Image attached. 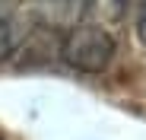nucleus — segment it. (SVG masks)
I'll use <instances>...</instances> for the list:
<instances>
[{
    "instance_id": "f257e3e1",
    "label": "nucleus",
    "mask_w": 146,
    "mask_h": 140,
    "mask_svg": "<svg viewBox=\"0 0 146 140\" xmlns=\"http://www.w3.org/2000/svg\"><path fill=\"white\" fill-rule=\"evenodd\" d=\"M114 51H117L114 35L102 26H95V22L73 26L57 48L60 61L70 70H80V73H102V70H108L114 61Z\"/></svg>"
},
{
    "instance_id": "f03ea898",
    "label": "nucleus",
    "mask_w": 146,
    "mask_h": 140,
    "mask_svg": "<svg viewBox=\"0 0 146 140\" xmlns=\"http://www.w3.org/2000/svg\"><path fill=\"white\" fill-rule=\"evenodd\" d=\"M86 16L89 0H32V19L51 32H70Z\"/></svg>"
},
{
    "instance_id": "7ed1b4c3",
    "label": "nucleus",
    "mask_w": 146,
    "mask_h": 140,
    "mask_svg": "<svg viewBox=\"0 0 146 140\" xmlns=\"http://www.w3.org/2000/svg\"><path fill=\"white\" fill-rule=\"evenodd\" d=\"M29 38V22H22L19 16H0V64L10 61Z\"/></svg>"
},
{
    "instance_id": "20e7f679",
    "label": "nucleus",
    "mask_w": 146,
    "mask_h": 140,
    "mask_svg": "<svg viewBox=\"0 0 146 140\" xmlns=\"http://www.w3.org/2000/svg\"><path fill=\"white\" fill-rule=\"evenodd\" d=\"M137 38H140V41L146 45V10H143V13L137 16Z\"/></svg>"
}]
</instances>
